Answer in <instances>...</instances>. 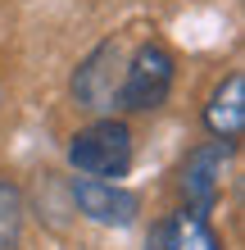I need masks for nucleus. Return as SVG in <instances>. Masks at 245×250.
Segmentation results:
<instances>
[{
	"label": "nucleus",
	"mask_w": 245,
	"mask_h": 250,
	"mask_svg": "<svg viewBox=\"0 0 245 250\" xmlns=\"http://www.w3.org/2000/svg\"><path fill=\"white\" fill-rule=\"evenodd\" d=\"M68 164L77 168V178H100L118 182L132 168V127L123 119H95L91 127L73 132L68 141Z\"/></svg>",
	"instance_id": "f257e3e1"
},
{
	"label": "nucleus",
	"mask_w": 245,
	"mask_h": 250,
	"mask_svg": "<svg viewBox=\"0 0 245 250\" xmlns=\"http://www.w3.org/2000/svg\"><path fill=\"white\" fill-rule=\"evenodd\" d=\"M172 78H177V64L172 55L159 46V41H146L132 60L123 64V91H118V105L123 109H136V114H150L159 109L168 91H172Z\"/></svg>",
	"instance_id": "f03ea898"
},
{
	"label": "nucleus",
	"mask_w": 245,
	"mask_h": 250,
	"mask_svg": "<svg viewBox=\"0 0 245 250\" xmlns=\"http://www.w3.org/2000/svg\"><path fill=\"white\" fill-rule=\"evenodd\" d=\"M123 64L127 60H123L118 41H100L73 73V100L91 114H109L118 105V91H123Z\"/></svg>",
	"instance_id": "7ed1b4c3"
},
{
	"label": "nucleus",
	"mask_w": 245,
	"mask_h": 250,
	"mask_svg": "<svg viewBox=\"0 0 245 250\" xmlns=\"http://www.w3.org/2000/svg\"><path fill=\"white\" fill-rule=\"evenodd\" d=\"M236 146H227V141H209V146H200V150L186 155V164H182V196L186 205H191L195 214H213V205H218L223 196V168H227V155H232Z\"/></svg>",
	"instance_id": "20e7f679"
},
{
	"label": "nucleus",
	"mask_w": 245,
	"mask_h": 250,
	"mask_svg": "<svg viewBox=\"0 0 245 250\" xmlns=\"http://www.w3.org/2000/svg\"><path fill=\"white\" fill-rule=\"evenodd\" d=\"M73 205L91 223H105V228H127L141 214L136 191H127L118 182H100V178H73Z\"/></svg>",
	"instance_id": "39448f33"
},
{
	"label": "nucleus",
	"mask_w": 245,
	"mask_h": 250,
	"mask_svg": "<svg viewBox=\"0 0 245 250\" xmlns=\"http://www.w3.org/2000/svg\"><path fill=\"white\" fill-rule=\"evenodd\" d=\"M205 127L213 132V141H227V146L245 137V73H227L213 86L205 105Z\"/></svg>",
	"instance_id": "423d86ee"
},
{
	"label": "nucleus",
	"mask_w": 245,
	"mask_h": 250,
	"mask_svg": "<svg viewBox=\"0 0 245 250\" xmlns=\"http://www.w3.org/2000/svg\"><path fill=\"white\" fill-rule=\"evenodd\" d=\"M146 250H223L218 232L209 228L205 214L195 209H182V214H168L150 228L146 237Z\"/></svg>",
	"instance_id": "0eeeda50"
},
{
	"label": "nucleus",
	"mask_w": 245,
	"mask_h": 250,
	"mask_svg": "<svg viewBox=\"0 0 245 250\" xmlns=\"http://www.w3.org/2000/svg\"><path fill=\"white\" fill-rule=\"evenodd\" d=\"M23 214H27V205H23V191L14 187L9 178H0V250H14L23 237Z\"/></svg>",
	"instance_id": "6e6552de"
}]
</instances>
